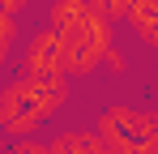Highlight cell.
Masks as SVG:
<instances>
[{"label":"cell","instance_id":"ba28073f","mask_svg":"<svg viewBox=\"0 0 158 154\" xmlns=\"http://www.w3.org/2000/svg\"><path fill=\"white\" fill-rule=\"evenodd\" d=\"M145 133H150V146L158 150V107H154V111H145Z\"/></svg>","mask_w":158,"mask_h":154},{"label":"cell","instance_id":"6da1fadb","mask_svg":"<svg viewBox=\"0 0 158 154\" xmlns=\"http://www.w3.org/2000/svg\"><path fill=\"white\" fill-rule=\"evenodd\" d=\"M69 99L64 77H17L0 90V124L9 137H30L34 128Z\"/></svg>","mask_w":158,"mask_h":154},{"label":"cell","instance_id":"8992f818","mask_svg":"<svg viewBox=\"0 0 158 154\" xmlns=\"http://www.w3.org/2000/svg\"><path fill=\"white\" fill-rule=\"evenodd\" d=\"M13 43H17V17L0 13V64H4V56L13 51Z\"/></svg>","mask_w":158,"mask_h":154},{"label":"cell","instance_id":"3957f363","mask_svg":"<svg viewBox=\"0 0 158 154\" xmlns=\"http://www.w3.org/2000/svg\"><path fill=\"white\" fill-rule=\"evenodd\" d=\"M22 77H64V30H39L22 51Z\"/></svg>","mask_w":158,"mask_h":154},{"label":"cell","instance_id":"7a4b0ae2","mask_svg":"<svg viewBox=\"0 0 158 154\" xmlns=\"http://www.w3.org/2000/svg\"><path fill=\"white\" fill-rule=\"evenodd\" d=\"M98 133L103 141H111L120 154H132L141 146H150V133H145V111H132L124 103H111L98 120Z\"/></svg>","mask_w":158,"mask_h":154},{"label":"cell","instance_id":"9c48e42d","mask_svg":"<svg viewBox=\"0 0 158 154\" xmlns=\"http://www.w3.org/2000/svg\"><path fill=\"white\" fill-rule=\"evenodd\" d=\"M26 9V0H0V13H9V17H17Z\"/></svg>","mask_w":158,"mask_h":154},{"label":"cell","instance_id":"52a82bcc","mask_svg":"<svg viewBox=\"0 0 158 154\" xmlns=\"http://www.w3.org/2000/svg\"><path fill=\"white\" fill-rule=\"evenodd\" d=\"M9 154H56L52 141H34V137H22V141H13Z\"/></svg>","mask_w":158,"mask_h":154},{"label":"cell","instance_id":"277c9868","mask_svg":"<svg viewBox=\"0 0 158 154\" xmlns=\"http://www.w3.org/2000/svg\"><path fill=\"white\" fill-rule=\"evenodd\" d=\"M56 154H120L111 141H103V133H90V128H69L52 141Z\"/></svg>","mask_w":158,"mask_h":154},{"label":"cell","instance_id":"8fae6325","mask_svg":"<svg viewBox=\"0 0 158 154\" xmlns=\"http://www.w3.org/2000/svg\"><path fill=\"white\" fill-rule=\"evenodd\" d=\"M0 90H4V81H0Z\"/></svg>","mask_w":158,"mask_h":154},{"label":"cell","instance_id":"7c38bea8","mask_svg":"<svg viewBox=\"0 0 158 154\" xmlns=\"http://www.w3.org/2000/svg\"><path fill=\"white\" fill-rule=\"evenodd\" d=\"M4 154H9V150H4Z\"/></svg>","mask_w":158,"mask_h":154},{"label":"cell","instance_id":"30bf717a","mask_svg":"<svg viewBox=\"0 0 158 154\" xmlns=\"http://www.w3.org/2000/svg\"><path fill=\"white\" fill-rule=\"evenodd\" d=\"M4 137H9V133H4V124H0V146H4Z\"/></svg>","mask_w":158,"mask_h":154},{"label":"cell","instance_id":"5b68a950","mask_svg":"<svg viewBox=\"0 0 158 154\" xmlns=\"http://www.w3.org/2000/svg\"><path fill=\"white\" fill-rule=\"evenodd\" d=\"M132 34L137 39H145L150 47H158V0H132Z\"/></svg>","mask_w":158,"mask_h":154}]
</instances>
